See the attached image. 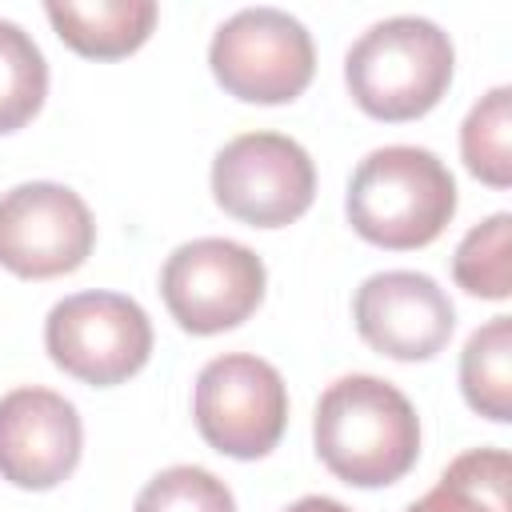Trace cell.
I'll return each mask as SVG.
<instances>
[{
	"label": "cell",
	"mask_w": 512,
	"mask_h": 512,
	"mask_svg": "<svg viewBox=\"0 0 512 512\" xmlns=\"http://www.w3.org/2000/svg\"><path fill=\"white\" fill-rule=\"evenodd\" d=\"M44 348L68 376L112 388L136 376L152 356L148 312L120 292L64 296L44 320Z\"/></svg>",
	"instance_id": "cell-6"
},
{
	"label": "cell",
	"mask_w": 512,
	"mask_h": 512,
	"mask_svg": "<svg viewBox=\"0 0 512 512\" xmlns=\"http://www.w3.org/2000/svg\"><path fill=\"white\" fill-rule=\"evenodd\" d=\"M344 212L356 236L376 248H424L456 216V180L436 152L388 144L356 164Z\"/></svg>",
	"instance_id": "cell-2"
},
{
	"label": "cell",
	"mask_w": 512,
	"mask_h": 512,
	"mask_svg": "<svg viewBox=\"0 0 512 512\" xmlns=\"http://www.w3.org/2000/svg\"><path fill=\"white\" fill-rule=\"evenodd\" d=\"M84 424L52 388H12L0 396V480L16 488H56L80 464Z\"/></svg>",
	"instance_id": "cell-11"
},
{
	"label": "cell",
	"mask_w": 512,
	"mask_h": 512,
	"mask_svg": "<svg viewBox=\"0 0 512 512\" xmlns=\"http://www.w3.org/2000/svg\"><path fill=\"white\" fill-rule=\"evenodd\" d=\"M456 52L440 24L424 16H388L360 32L344 56L352 100L388 124L416 120L440 104L452 84Z\"/></svg>",
	"instance_id": "cell-3"
},
{
	"label": "cell",
	"mask_w": 512,
	"mask_h": 512,
	"mask_svg": "<svg viewBox=\"0 0 512 512\" xmlns=\"http://www.w3.org/2000/svg\"><path fill=\"white\" fill-rule=\"evenodd\" d=\"M284 512H352L348 504L332 500V496H300L296 504H288Z\"/></svg>",
	"instance_id": "cell-19"
},
{
	"label": "cell",
	"mask_w": 512,
	"mask_h": 512,
	"mask_svg": "<svg viewBox=\"0 0 512 512\" xmlns=\"http://www.w3.org/2000/svg\"><path fill=\"white\" fill-rule=\"evenodd\" d=\"M352 320L360 340L380 356L432 360L456 328V308L432 276L392 268L368 276L356 288Z\"/></svg>",
	"instance_id": "cell-10"
},
{
	"label": "cell",
	"mask_w": 512,
	"mask_h": 512,
	"mask_svg": "<svg viewBox=\"0 0 512 512\" xmlns=\"http://www.w3.org/2000/svg\"><path fill=\"white\" fill-rule=\"evenodd\" d=\"M208 64L228 96L248 104H288L312 84L316 48L296 16L260 4L240 8L216 28Z\"/></svg>",
	"instance_id": "cell-5"
},
{
	"label": "cell",
	"mask_w": 512,
	"mask_h": 512,
	"mask_svg": "<svg viewBox=\"0 0 512 512\" xmlns=\"http://www.w3.org/2000/svg\"><path fill=\"white\" fill-rule=\"evenodd\" d=\"M212 196L252 228H284L312 208L316 164L284 132H244L216 152Z\"/></svg>",
	"instance_id": "cell-8"
},
{
	"label": "cell",
	"mask_w": 512,
	"mask_h": 512,
	"mask_svg": "<svg viewBox=\"0 0 512 512\" xmlns=\"http://www.w3.org/2000/svg\"><path fill=\"white\" fill-rule=\"evenodd\" d=\"M48 96V64L36 40L12 24L0 20V132L24 128Z\"/></svg>",
	"instance_id": "cell-17"
},
{
	"label": "cell",
	"mask_w": 512,
	"mask_h": 512,
	"mask_svg": "<svg viewBox=\"0 0 512 512\" xmlns=\"http://www.w3.org/2000/svg\"><path fill=\"white\" fill-rule=\"evenodd\" d=\"M460 392L472 412L508 424L512 420V316L480 324L460 352Z\"/></svg>",
	"instance_id": "cell-14"
},
{
	"label": "cell",
	"mask_w": 512,
	"mask_h": 512,
	"mask_svg": "<svg viewBox=\"0 0 512 512\" xmlns=\"http://www.w3.org/2000/svg\"><path fill=\"white\" fill-rule=\"evenodd\" d=\"M312 440L336 480L352 488H384L416 464L420 416L396 384L352 372L320 392Z\"/></svg>",
	"instance_id": "cell-1"
},
{
	"label": "cell",
	"mask_w": 512,
	"mask_h": 512,
	"mask_svg": "<svg viewBox=\"0 0 512 512\" xmlns=\"http://www.w3.org/2000/svg\"><path fill=\"white\" fill-rule=\"evenodd\" d=\"M452 276L468 296L508 300L512 296V216L496 212L464 232L452 256Z\"/></svg>",
	"instance_id": "cell-16"
},
{
	"label": "cell",
	"mask_w": 512,
	"mask_h": 512,
	"mask_svg": "<svg viewBox=\"0 0 512 512\" xmlns=\"http://www.w3.org/2000/svg\"><path fill=\"white\" fill-rule=\"evenodd\" d=\"M196 432L208 448L232 460L268 456L288 424V388L276 364L252 352H224L208 360L192 388Z\"/></svg>",
	"instance_id": "cell-4"
},
{
	"label": "cell",
	"mask_w": 512,
	"mask_h": 512,
	"mask_svg": "<svg viewBox=\"0 0 512 512\" xmlns=\"http://www.w3.org/2000/svg\"><path fill=\"white\" fill-rule=\"evenodd\" d=\"M96 244V220L80 192L28 180L0 196V264L24 280L76 272Z\"/></svg>",
	"instance_id": "cell-9"
},
{
	"label": "cell",
	"mask_w": 512,
	"mask_h": 512,
	"mask_svg": "<svg viewBox=\"0 0 512 512\" xmlns=\"http://www.w3.org/2000/svg\"><path fill=\"white\" fill-rule=\"evenodd\" d=\"M56 36L92 60H116L136 52L156 24L152 0H48L44 4Z\"/></svg>",
	"instance_id": "cell-12"
},
{
	"label": "cell",
	"mask_w": 512,
	"mask_h": 512,
	"mask_svg": "<svg viewBox=\"0 0 512 512\" xmlns=\"http://www.w3.org/2000/svg\"><path fill=\"white\" fill-rule=\"evenodd\" d=\"M460 156L464 168L488 188L512 184V88L496 84L488 96L472 104L460 124Z\"/></svg>",
	"instance_id": "cell-15"
},
{
	"label": "cell",
	"mask_w": 512,
	"mask_h": 512,
	"mask_svg": "<svg viewBox=\"0 0 512 512\" xmlns=\"http://www.w3.org/2000/svg\"><path fill=\"white\" fill-rule=\"evenodd\" d=\"M404 512H512V460L504 448H472L456 456L436 488Z\"/></svg>",
	"instance_id": "cell-13"
},
{
	"label": "cell",
	"mask_w": 512,
	"mask_h": 512,
	"mask_svg": "<svg viewBox=\"0 0 512 512\" xmlns=\"http://www.w3.org/2000/svg\"><path fill=\"white\" fill-rule=\"evenodd\" d=\"M132 512H236V500L228 484L208 468L172 464L140 488Z\"/></svg>",
	"instance_id": "cell-18"
},
{
	"label": "cell",
	"mask_w": 512,
	"mask_h": 512,
	"mask_svg": "<svg viewBox=\"0 0 512 512\" xmlns=\"http://www.w3.org/2000/svg\"><path fill=\"white\" fill-rule=\"evenodd\" d=\"M264 260L224 236L180 244L160 268V296L172 320L192 336H216L244 324L264 300Z\"/></svg>",
	"instance_id": "cell-7"
}]
</instances>
